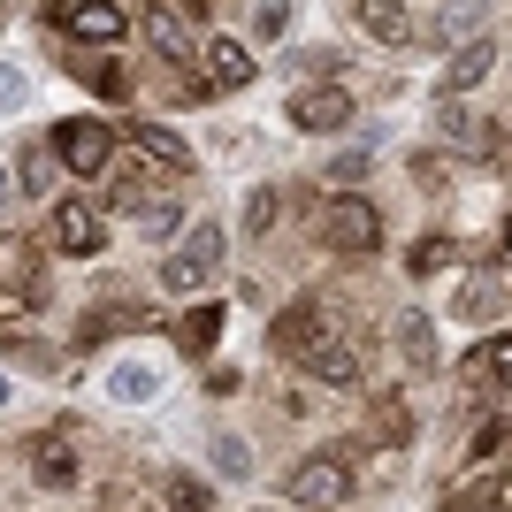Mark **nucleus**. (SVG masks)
<instances>
[{
    "label": "nucleus",
    "mask_w": 512,
    "mask_h": 512,
    "mask_svg": "<svg viewBox=\"0 0 512 512\" xmlns=\"http://www.w3.org/2000/svg\"><path fill=\"white\" fill-rule=\"evenodd\" d=\"M352 107H360V92H352V85H299V92H291V130L329 138V130L352 123Z\"/></svg>",
    "instance_id": "obj_8"
},
{
    "label": "nucleus",
    "mask_w": 512,
    "mask_h": 512,
    "mask_svg": "<svg viewBox=\"0 0 512 512\" xmlns=\"http://www.w3.org/2000/svg\"><path fill=\"white\" fill-rule=\"evenodd\" d=\"M398 352H406L413 367H436V321H428V314H406V321H398Z\"/></svg>",
    "instance_id": "obj_26"
},
{
    "label": "nucleus",
    "mask_w": 512,
    "mask_h": 512,
    "mask_svg": "<svg viewBox=\"0 0 512 512\" xmlns=\"http://www.w3.org/2000/svg\"><path fill=\"white\" fill-rule=\"evenodd\" d=\"M352 31H367V39H383V46H413L421 39V16H413V8H390V0H360V8H352Z\"/></svg>",
    "instance_id": "obj_12"
},
{
    "label": "nucleus",
    "mask_w": 512,
    "mask_h": 512,
    "mask_svg": "<svg viewBox=\"0 0 512 512\" xmlns=\"http://www.w3.org/2000/svg\"><path fill=\"white\" fill-rule=\"evenodd\" d=\"M505 367H512V337H490V344H474L467 360H459V383H467V390H490L497 406H505Z\"/></svg>",
    "instance_id": "obj_13"
},
{
    "label": "nucleus",
    "mask_w": 512,
    "mask_h": 512,
    "mask_svg": "<svg viewBox=\"0 0 512 512\" xmlns=\"http://www.w3.org/2000/svg\"><path fill=\"white\" fill-rule=\"evenodd\" d=\"M222 245H230V237H222V222H192V230H184V245L161 260V283H169V291H199V283H214Z\"/></svg>",
    "instance_id": "obj_5"
},
{
    "label": "nucleus",
    "mask_w": 512,
    "mask_h": 512,
    "mask_svg": "<svg viewBox=\"0 0 512 512\" xmlns=\"http://www.w3.org/2000/svg\"><path fill=\"white\" fill-rule=\"evenodd\" d=\"M161 497H169V512H214V505H207V482H192V474H169V482H161Z\"/></svg>",
    "instance_id": "obj_28"
},
{
    "label": "nucleus",
    "mask_w": 512,
    "mask_h": 512,
    "mask_svg": "<svg viewBox=\"0 0 512 512\" xmlns=\"http://www.w3.org/2000/svg\"><path fill=\"white\" fill-rule=\"evenodd\" d=\"M276 214H283V192H276V184H260V192L245 199V237H268V230H276Z\"/></svg>",
    "instance_id": "obj_27"
},
{
    "label": "nucleus",
    "mask_w": 512,
    "mask_h": 512,
    "mask_svg": "<svg viewBox=\"0 0 512 512\" xmlns=\"http://www.w3.org/2000/svg\"><path fill=\"white\" fill-rule=\"evenodd\" d=\"M214 337H222V306H192V314H184V321H176V352H184V360H207V352H214Z\"/></svg>",
    "instance_id": "obj_20"
},
{
    "label": "nucleus",
    "mask_w": 512,
    "mask_h": 512,
    "mask_svg": "<svg viewBox=\"0 0 512 512\" xmlns=\"http://www.w3.org/2000/svg\"><path fill=\"white\" fill-rule=\"evenodd\" d=\"M0 283H39V245L16 230H0Z\"/></svg>",
    "instance_id": "obj_24"
},
{
    "label": "nucleus",
    "mask_w": 512,
    "mask_h": 512,
    "mask_svg": "<svg viewBox=\"0 0 512 512\" xmlns=\"http://www.w3.org/2000/svg\"><path fill=\"white\" fill-rule=\"evenodd\" d=\"M451 260H474V253L451 245V237H413L406 245V276H436V268H451Z\"/></svg>",
    "instance_id": "obj_23"
},
{
    "label": "nucleus",
    "mask_w": 512,
    "mask_h": 512,
    "mask_svg": "<svg viewBox=\"0 0 512 512\" xmlns=\"http://www.w3.org/2000/svg\"><path fill=\"white\" fill-rule=\"evenodd\" d=\"M130 8H100V0H54L46 8V31H62L69 46H123L130 39Z\"/></svg>",
    "instance_id": "obj_3"
},
{
    "label": "nucleus",
    "mask_w": 512,
    "mask_h": 512,
    "mask_svg": "<svg viewBox=\"0 0 512 512\" xmlns=\"http://www.w3.org/2000/svg\"><path fill=\"white\" fill-rule=\"evenodd\" d=\"M490 69H497V39H467L459 54H451L444 85H436V100H444V107H459L474 85H482V77H490Z\"/></svg>",
    "instance_id": "obj_11"
},
{
    "label": "nucleus",
    "mask_w": 512,
    "mask_h": 512,
    "mask_svg": "<svg viewBox=\"0 0 512 512\" xmlns=\"http://www.w3.org/2000/svg\"><path fill=\"white\" fill-rule=\"evenodd\" d=\"M283 497H291V505L299 512H337L344 497H352V451H306L299 467L283 474Z\"/></svg>",
    "instance_id": "obj_1"
},
{
    "label": "nucleus",
    "mask_w": 512,
    "mask_h": 512,
    "mask_svg": "<svg viewBox=\"0 0 512 512\" xmlns=\"http://www.w3.org/2000/svg\"><path fill=\"white\" fill-rule=\"evenodd\" d=\"M0 207H8V169H0Z\"/></svg>",
    "instance_id": "obj_38"
},
{
    "label": "nucleus",
    "mask_w": 512,
    "mask_h": 512,
    "mask_svg": "<svg viewBox=\"0 0 512 512\" xmlns=\"http://www.w3.org/2000/svg\"><path fill=\"white\" fill-rule=\"evenodd\" d=\"M367 169H375V153H337L329 176H337V184H367Z\"/></svg>",
    "instance_id": "obj_35"
},
{
    "label": "nucleus",
    "mask_w": 512,
    "mask_h": 512,
    "mask_svg": "<svg viewBox=\"0 0 512 512\" xmlns=\"http://www.w3.org/2000/svg\"><path fill=\"white\" fill-rule=\"evenodd\" d=\"M153 192L138 184V176H115V192H107V214H146Z\"/></svg>",
    "instance_id": "obj_31"
},
{
    "label": "nucleus",
    "mask_w": 512,
    "mask_h": 512,
    "mask_svg": "<svg viewBox=\"0 0 512 512\" xmlns=\"http://www.w3.org/2000/svg\"><path fill=\"white\" fill-rule=\"evenodd\" d=\"M459 314H467V321H482V314L497 321V314H505V253H490V276L459 291Z\"/></svg>",
    "instance_id": "obj_21"
},
{
    "label": "nucleus",
    "mask_w": 512,
    "mask_h": 512,
    "mask_svg": "<svg viewBox=\"0 0 512 512\" xmlns=\"http://www.w3.org/2000/svg\"><path fill=\"white\" fill-rule=\"evenodd\" d=\"M123 138H130V146H138V153H146L153 169H169V176H184V169H192V146H184L176 130H161V123H130Z\"/></svg>",
    "instance_id": "obj_17"
},
{
    "label": "nucleus",
    "mask_w": 512,
    "mask_h": 512,
    "mask_svg": "<svg viewBox=\"0 0 512 512\" xmlns=\"http://www.w3.org/2000/svg\"><path fill=\"white\" fill-rule=\"evenodd\" d=\"M46 153H62V169H77V176H107V161H115V130H107L100 115H62L54 138H46Z\"/></svg>",
    "instance_id": "obj_4"
},
{
    "label": "nucleus",
    "mask_w": 512,
    "mask_h": 512,
    "mask_svg": "<svg viewBox=\"0 0 512 512\" xmlns=\"http://www.w3.org/2000/svg\"><path fill=\"white\" fill-rule=\"evenodd\" d=\"M314 237L329 245V253H344V260H367L375 245H383V214H375V199H329V207L314 214Z\"/></svg>",
    "instance_id": "obj_2"
},
{
    "label": "nucleus",
    "mask_w": 512,
    "mask_h": 512,
    "mask_svg": "<svg viewBox=\"0 0 512 512\" xmlns=\"http://www.w3.org/2000/svg\"><path fill=\"white\" fill-rule=\"evenodd\" d=\"M214 8H146V39H153V54H161V62L169 69H184V54H192V23H207Z\"/></svg>",
    "instance_id": "obj_9"
},
{
    "label": "nucleus",
    "mask_w": 512,
    "mask_h": 512,
    "mask_svg": "<svg viewBox=\"0 0 512 512\" xmlns=\"http://www.w3.org/2000/svg\"><path fill=\"white\" fill-rule=\"evenodd\" d=\"M39 299H46V283H0V321L39 314Z\"/></svg>",
    "instance_id": "obj_29"
},
{
    "label": "nucleus",
    "mask_w": 512,
    "mask_h": 512,
    "mask_svg": "<svg viewBox=\"0 0 512 512\" xmlns=\"http://www.w3.org/2000/svg\"><path fill=\"white\" fill-rule=\"evenodd\" d=\"M138 222H146V230H153V237H169V230H176V199H153V207H146V214H138Z\"/></svg>",
    "instance_id": "obj_37"
},
{
    "label": "nucleus",
    "mask_w": 512,
    "mask_h": 512,
    "mask_svg": "<svg viewBox=\"0 0 512 512\" xmlns=\"http://www.w3.org/2000/svg\"><path fill=\"white\" fill-rule=\"evenodd\" d=\"M115 329H146V306H130V299H100L85 321H77V344L92 352V344H107Z\"/></svg>",
    "instance_id": "obj_18"
},
{
    "label": "nucleus",
    "mask_w": 512,
    "mask_h": 512,
    "mask_svg": "<svg viewBox=\"0 0 512 512\" xmlns=\"http://www.w3.org/2000/svg\"><path fill=\"white\" fill-rule=\"evenodd\" d=\"M0 406H8V383H0Z\"/></svg>",
    "instance_id": "obj_39"
},
{
    "label": "nucleus",
    "mask_w": 512,
    "mask_h": 512,
    "mask_svg": "<svg viewBox=\"0 0 512 512\" xmlns=\"http://www.w3.org/2000/svg\"><path fill=\"white\" fill-rule=\"evenodd\" d=\"M31 474H39L46 490H69V482H77V451H69L62 428H39V436H31Z\"/></svg>",
    "instance_id": "obj_16"
},
{
    "label": "nucleus",
    "mask_w": 512,
    "mask_h": 512,
    "mask_svg": "<svg viewBox=\"0 0 512 512\" xmlns=\"http://www.w3.org/2000/svg\"><path fill=\"white\" fill-rule=\"evenodd\" d=\"M16 184H23V199H46V192H54V153H46V138L16 146Z\"/></svg>",
    "instance_id": "obj_22"
},
{
    "label": "nucleus",
    "mask_w": 512,
    "mask_h": 512,
    "mask_svg": "<svg viewBox=\"0 0 512 512\" xmlns=\"http://www.w3.org/2000/svg\"><path fill=\"white\" fill-rule=\"evenodd\" d=\"M299 69H314V77H329V85H337L344 54H337V46H314V54H299Z\"/></svg>",
    "instance_id": "obj_36"
},
{
    "label": "nucleus",
    "mask_w": 512,
    "mask_h": 512,
    "mask_svg": "<svg viewBox=\"0 0 512 512\" xmlns=\"http://www.w3.org/2000/svg\"><path fill=\"white\" fill-rule=\"evenodd\" d=\"M321 321H329V306H321V299H299V306H283V314L268 321V352H276V360H299L306 344L321 337Z\"/></svg>",
    "instance_id": "obj_10"
},
{
    "label": "nucleus",
    "mask_w": 512,
    "mask_h": 512,
    "mask_svg": "<svg viewBox=\"0 0 512 512\" xmlns=\"http://www.w3.org/2000/svg\"><path fill=\"white\" fill-rule=\"evenodd\" d=\"M214 467H222V474H237V482H245V474H253V451L237 444V436H214Z\"/></svg>",
    "instance_id": "obj_32"
},
{
    "label": "nucleus",
    "mask_w": 512,
    "mask_h": 512,
    "mask_svg": "<svg viewBox=\"0 0 512 512\" xmlns=\"http://www.w3.org/2000/svg\"><path fill=\"white\" fill-rule=\"evenodd\" d=\"M0 352H8V360H23V367H39V375H54V367H62V352H54V344H31V337H0Z\"/></svg>",
    "instance_id": "obj_30"
},
{
    "label": "nucleus",
    "mask_w": 512,
    "mask_h": 512,
    "mask_svg": "<svg viewBox=\"0 0 512 512\" xmlns=\"http://www.w3.org/2000/svg\"><path fill=\"white\" fill-rule=\"evenodd\" d=\"M46 245H54V253H69V260H92V253L107 245L100 207H92V199H54V214H46Z\"/></svg>",
    "instance_id": "obj_7"
},
{
    "label": "nucleus",
    "mask_w": 512,
    "mask_h": 512,
    "mask_svg": "<svg viewBox=\"0 0 512 512\" xmlns=\"http://www.w3.org/2000/svg\"><path fill=\"white\" fill-rule=\"evenodd\" d=\"M283 31H291V8H276V0L253 8V39H283Z\"/></svg>",
    "instance_id": "obj_34"
},
{
    "label": "nucleus",
    "mask_w": 512,
    "mask_h": 512,
    "mask_svg": "<svg viewBox=\"0 0 512 512\" xmlns=\"http://www.w3.org/2000/svg\"><path fill=\"white\" fill-rule=\"evenodd\" d=\"M299 375H314V383H329V390L360 383V329H344V321H321V337L299 352Z\"/></svg>",
    "instance_id": "obj_6"
},
{
    "label": "nucleus",
    "mask_w": 512,
    "mask_h": 512,
    "mask_svg": "<svg viewBox=\"0 0 512 512\" xmlns=\"http://www.w3.org/2000/svg\"><path fill=\"white\" fill-rule=\"evenodd\" d=\"M497 451H505V406H490V421L467 436V467H474V474L497 467Z\"/></svg>",
    "instance_id": "obj_25"
},
{
    "label": "nucleus",
    "mask_w": 512,
    "mask_h": 512,
    "mask_svg": "<svg viewBox=\"0 0 512 512\" xmlns=\"http://www.w3.org/2000/svg\"><path fill=\"white\" fill-rule=\"evenodd\" d=\"M92 92H107V100H130V69H123V62H100V69H92Z\"/></svg>",
    "instance_id": "obj_33"
},
{
    "label": "nucleus",
    "mask_w": 512,
    "mask_h": 512,
    "mask_svg": "<svg viewBox=\"0 0 512 512\" xmlns=\"http://www.w3.org/2000/svg\"><path fill=\"white\" fill-rule=\"evenodd\" d=\"M512 505V482H505V467H490V474H474L467 490H451L436 512H505Z\"/></svg>",
    "instance_id": "obj_19"
},
{
    "label": "nucleus",
    "mask_w": 512,
    "mask_h": 512,
    "mask_svg": "<svg viewBox=\"0 0 512 512\" xmlns=\"http://www.w3.org/2000/svg\"><path fill=\"white\" fill-rule=\"evenodd\" d=\"M367 444L375 451H406L413 444V406L398 398V390H383V398L367 406Z\"/></svg>",
    "instance_id": "obj_15"
},
{
    "label": "nucleus",
    "mask_w": 512,
    "mask_h": 512,
    "mask_svg": "<svg viewBox=\"0 0 512 512\" xmlns=\"http://www.w3.org/2000/svg\"><path fill=\"white\" fill-rule=\"evenodd\" d=\"M245 85H253V54L230 31H214L207 39V92H245Z\"/></svg>",
    "instance_id": "obj_14"
}]
</instances>
